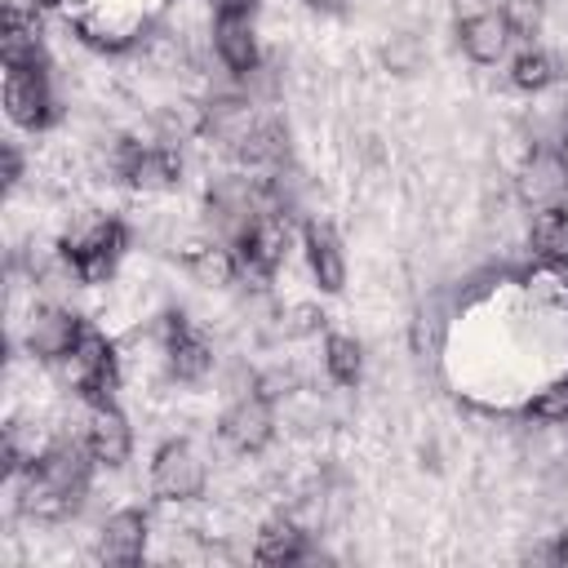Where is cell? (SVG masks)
Listing matches in <instances>:
<instances>
[{
  "instance_id": "7a4b0ae2",
  "label": "cell",
  "mask_w": 568,
  "mask_h": 568,
  "mask_svg": "<svg viewBox=\"0 0 568 568\" xmlns=\"http://www.w3.org/2000/svg\"><path fill=\"white\" fill-rule=\"evenodd\" d=\"M151 493L169 506H186L200 501L209 488V462L191 439H164L151 457Z\"/></svg>"
},
{
  "instance_id": "4316f807",
  "label": "cell",
  "mask_w": 568,
  "mask_h": 568,
  "mask_svg": "<svg viewBox=\"0 0 568 568\" xmlns=\"http://www.w3.org/2000/svg\"><path fill=\"white\" fill-rule=\"evenodd\" d=\"M18 182H22V151L13 142H4V186L13 191Z\"/></svg>"
},
{
  "instance_id": "d6986e66",
  "label": "cell",
  "mask_w": 568,
  "mask_h": 568,
  "mask_svg": "<svg viewBox=\"0 0 568 568\" xmlns=\"http://www.w3.org/2000/svg\"><path fill=\"white\" fill-rule=\"evenodd\" d=\"M182 266H186V275H191L195 284H204V288H226V284H235V275H240L235 248H231L226 240L186 244V253H182Z\"/></svg>"
},
{
  "instance_id": "83f0119b",
  "label": "cell",
  "mask_w": 568,
  "mask_h": 568,
  "mask_svg": "<svg viewBox=\"0 0 568 568\" xmlns=\"http://www.w3.org/2000/svg\"><path fill=\"white\" fill-rule=\"evenodd\" d=\"M306 9H315V13H342L346 9V0H302Z\"/></svg>"
},
{
  "instance_id": "ffe728a7",
  "label": "cell",
  "mask_w": 568,
  "mask_h": 568,
  "mask_svg": "<svg viewBox=\"0 0 568 568\" xmlns=\"http://www.w3.org/2000/svg\"><path fill=\"white\" fill-rule=\"evenodd\" d=\"M555 80H559V67H555V58H550L546 49L524 44V49L510 58V84H515L519 93H546Z\"/></svg>"
},
{
  "instance_id": "f1b7e54d",
  "label": "cell",
  "mask_w": 568,
  "mask_h": 568,
  "mask_svg": "<svg viewBox=\"0 0 568 568\" xmlns=\"http://www.w3.org/2000/svg\"><path fill=\"white\" fill-rule=\"evenodd\" d=\"M555 555H559V559H568V532H564V537L555 541Z\"/></svg>"
},
{
  "instance_id": "e0dca14e",
  "label": "cell",
  "mask_w": 568,
  "mask_h": 568,
  "mask_svg": "<svg viewBox=\"0 0 568 568\" xmlns=\"http://www.w3.org/2000/svg\"><path fill=\"white\" fill-rule=\"evenodd\" d=\"M528 253L541 266L568 271V209L564 204H546L537 209L532 226H528Z\"/></svg>"
},
{
  "instance_id": "484cf974",
  "label": "cell",
  "mask_w": 568,
  "mask_h": 568,
  "mask_svg": "<svg viewBox=\"0 0 568 568\" xmlns=\"http://www.w3.org/2000/svg\"><path fill=\"white\" fill-rule=\"evenodd\" d=\"M448 9H453V22H470V18L493 13V0H448Z\"/></svg>"
},
{
  "instance_id": "f546056e",
  "label": "cell",
  "mask_w": 568,
  "mask_h": 568,
  "mask_svg": "<svg viewBox=\"0 0 568 568\" xmlns=\"http://www.w3.org/2000/svg\"><path fill=\"white\" fill-rule=\"evenodd\" d=\"M36 4H62V0H31V9H36Z\"/></svg>"
},
{
  "instance_id": "5bb4252c",
  "label": "cell",
  "mask_w": 568,
  "mask_h": 568,
  "mask_svg": "<svg viewBox=\"0 0 568 568\" xmlns=\"http://www.w3.org/2000/svg\"><path fill=\"white\" fill-rule=\"evenodd\" d=\"M302 248H306V266L315 275V284L324 293H342L346 288V253H342V240L328 222L311 217L302 226Z\"/></svg>"
},
{
  "instance_id": "5b68a950",
  "label": "cell",
  "mask_w": 568,
  "mask_h": 568,
  "mask_svg": "<svg viewBox=\"0 0 568 568\" xmlns=\"http://www.w3.org/2000/svg\"><path fill=\"white\" fill-rule=\"evenodd\" d=\"M235 248V262L244 275H257V280H271L284 262V248H288V217L275 213V209H262L244 231L240 240L231 244Z\"/></svg>"
},
{
  "instance_id": "3957f363",
  "label": "cell",
  "mask_w": 568,
  "mask_h": 568,
  "mask_svg": "<svg viewBox=\"0 0 568 568\" xmlns=\"http://www.w3.org/2000/svg\"><path fill=\"white\" fill-rule=\"evenodd\" d=\"M53 89H49V71L44 62H18V67H4V115L27 129V133H40L53 124Z\"/></svg>"
},
{
  "instance_id": "4fadbf2b",
  "label": "cell",
  "mask_w": 568,
  "mask_h": 568,
  "mask_svg": "<svg viewBox=\"0 0 568 568\" xmlns=\"http://www.w3.org/2000/svg\"><path fill=\"white\" fill-rule=\"evenodd\" d=\"M253 124H257V111H253V98H244V93H217L200 106V138L222 142L231 151L248 138Z\"/></svg>"
},
{
  "instance_id": "cb8c5ba5",
  "label": "cell",
  "mask_w": 568,
  "mask_h": 568,
  "mask_svg": "<svg viewBox=\"0 0 568 568\" xmlns=\"http://www.w3.org/2000/svg\"><path fill=\"white\" fill-rule=\"evenodd\" d=\"M532 422H546V426H564L568 422V373L564 377H555V382H546L532 399H528V408H524Z\"/></svg>"
},
{
  "instance_id": "8fae6325",
  "label": "cell",
  "mask_w": 568,
  "mask_h": 568,
  "mask_svg": "<svg viewBox=\"0 0 568 568\" xmlns=\"http://www.w3.org/2000/svg\"><path fill=\"white\" fill-rule=\"evenodd\" d=\"M164 364H169L173 382L195 386V382H204L213 373V346L182 315H169V324H164Z\"/></svg>"
},
{
  "instance_id": "7402d4cb",
  "label": "cell",
  "mask_w": 568,
  "mask_h": 568,
  "mask_svg": "<svg viewBox=\"0 0 568 568\" xmlns=\"http://www.w3.org/2000/svg\"><path fill=\"white\" fill-rule=\"evenodd\" d=\"M382 67H386L390 75H417V71L426 67V44H422V36L395 31V36L382 44Z\"/></svg>"
},
{
  "instance_id": "8992f818",
  "label": "cell",
  "mask_w": 568,
  "mask_h": 568,
  "mask_svg": "<svg viewBox=\"0 0 568 568\" xmlns=\"http://www.w3.org/2000/svg\"><path fill=\"white\" fill-rule=\"evenodd\" d=\"M217 435H222V444H231V448L244 453V457L266 453L271 439H275V399H266V395H257V390L240 395V399L217 417Z\"/></svg>"
},
{
  "instance_id": "6da1fadb",
  "label": "cell",
  "mask_w": 568,
  "mask_h": 568,
  "mask_svg": "<svg viewBox=\"0 0 568 568\" xmlns=\"http://www.w3.org/2000/svg\"><path fill=\"white\" fill-rule=\"evenodd\" d=\"M129 248V231L115 217H98L62 240V262L80 284H106Z\"/></svg>"
},
{
  "instance_id": "603a6c76",
  "label": "cell",
  "mask_w": 568,
  "mask_h": 568,
  "mask_svg": "<svg viewBox=\"0 0 568 568\" xmlns=\"http://www.w3.org/2000/svg\"><path fill=\"white\" fill-rule=\"evenodd\" d=\"M501 22H506L510 40L532 44L546 27V0H501Z\"/></svg>"
},
{
  "instance_id": "7c38bea8",
  "label": "cell",
  "mask_w": 568,
  "mask_h": 568,
  "mask_svg": "<svg viewBox=\"0 0 568 568\" xmlns=\"http://www.w3.org/2000/svg\"><path fill=\"white\" fill-rule=\"evenodd\" d=\"M151 541V519L138 506H124L115 515H106L102 532H98V559L102 564H138L146 555Z\"/></svg>"
},
{
  "instance_id": "52a82bcc",
  "label": "cell",
  "mask_w": 568,
  "mask_h": 568,
  "mask_svg": "<svg viewBox=\"0 0 568 568\" xmlns=\"http://www.w3.org/2000/svg\"><path fill=\"white\" fill-rule=\"evenodd\" d=\"M515 195L528 209H546V204H564L568 195V155L550 142L532 146L515 173Z\"/></svg>"
},
{
  "instance_id": "ac0fdd59",
  "label": "cell",
  "mask_w": 568,
  "mask_h": 568,
  "mask_svg": "<svg viewBox=\"0 0 568 568\" xmlns=\"http://www.w3.org/2000/svg\"><path fill=\"white\" fill-rule=\"evenodd\" d=\"M457 44L475 67H497L510 49V31H506L501 13H484L470 22H457Z\"/></svg>"
},
{
  "instance_id": "44dd1931",
  "label": "cell",
  "mask_w": 568,
  "mask_h": 568,
  "mask_svg": "<svg viewBox=\"0 0 568 568\" xmlns=\"http://www.w3.org/2000/svg\"><path fill=\"white\" fill-rule=\"evenodd\" d=\"M324 368L337 386H359L364 377V346L351 333H328L324 337Z\"/></svg>"
},
{
  "instance_id": "9c48e42d",
  "label": "cell",
  "mask_w": 568,
  "mask_h": 568,
  "mask_svg": "<svg viewBox=\"0 0 568 568\" xmlns=\"http://www.w3.org/2000/svg\"><path fill=\"white\" fill-rule=\"evenodd\" d=\"M115 173L133 186V191H173L182 182V160L173 146H142V142H124L115 151Z\"/></svg>"
},
{
  "instance_id": "2e32d148",
  "label": "cell",
  "mask_w": 568,
  "mask_h": 568,
  "mask_svg": "<svg viewBox=\"0 0 568 568\" xmlns=\"http://www.w3.org/2000/svg\"><path fill=\"white\" fill-rule=\"evenodd\" d=\"M231 155H235L244 169H253V173H280L284 160H288V133H284L280 120H257V124L248 129V138H244Z\"/></svg>"
},
{
  "instance_id": "30bf717a",
  "label": "cell",
  "mask_w": 568,
  "mask_h": 568,
  "mask_svg": "<svg viewBox=\"0 0 568 568\" xmlns=\"http://www.w3.org/2000/svg\"><path fill=\"white\" fill-rule=\"evenodd\" d=\"M84 444L93 453L98 466L115 470L129 462L133 453V430H129V417L111 404V399H89V417H84Z\"/></svg>"
},
{
  "instance_id": "ba28073f",
  "label": "cell",
  "mask_w": 568,
  "mask_h": 568,
  "mask_svg": "<svg viewBox=\"0 0 568 568\" xmlns=\"http://www.w3.org/2000/svg\"><path fill=\"white\" fill-rule=\"evenodd\" d=\"M213 53H217V62H222L235 80H248V75L262 67L253 13H244V9H222V4H217V18H213Z\"/></svg>"
},
{
  "instance_id": "277c9868",
  "label": "cell",
  "mask_w": 568,
  "mask_h": 568,
  "mask_svg": "<svg viewBox=\"0 0 568 568\" xmlns=\"http://www.w3.org/2000/svg\"><path fill=\"white\" fill-rule=\"evenodd\" d=\"M84 320L58 302H40L31 315H27V328H22V346L27 355L44 359V364H62L80 342H84Z\"/></svg>"
},
{
  "instance_id": "d4e9b609",
  "label": "cell",
  "mask_w": 568,
  "mask_h": 568,
  "mask_svg": "<svg viewBox=\"0 0 568 568\" xmlns=\"http://www.w3.org/2000/svg\"><path fill=\"white\" fill-rule=\"evenodd\" d=\"M320 328H324V311L311 306V302H297V306H288V311L280 315V333H284V337H311V333H320Z\"/></svg>"
},
{
  "instance_id": "9a60e30c",
  "label": "cell",
  "mask_w": 568,
  "mask_h": 568,
  "mask_svg": "<svg viewBox=\"0 0 568 568\" xmlns=\"http://www.w3.org/2000/svg\"><path fill=\"white\" fill-rule=\"evenodd\" d=\"M306 555H311L306 528H302L297 519H288V515L266 519V524L257 528V537H253V559H257V564L284 568V564H302Z\"/></svg>"
}]
</instances>
